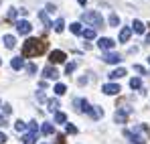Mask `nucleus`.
I'll return each mask as SVG.
<instances>
[{
  "label": "nucleus",
  "mask_w": 150,
  "mask_h": 144,
  "mask_svg": "<svg viewBox=\"0 0 150 144\" xmlns=\"http://www.w3.org/2000/svg\"><path fill=\"white\" fill-rule=\"evenodd\" d=\"M23 144H37V134H33V132H28L23 136Z\"/></svg>",
  "instance_id": "obj_15"
},
{
  "label": "nucleus",
  "mask_w": 150,
  "mask_h": 144,
  "mask_svg": "<svg viewBox=\"0 0 150 144\" xmlns=\"http://www.w3.org/2000/svg\"><path fill=\"white\" fill-rule=\"evenodd\" d=\"M148 63H150V57H148Z\"/></svg>",
  "instance_id": "obj_41"
},
{
  "label": "nucleus",
  "mask_w": 150,
  "mask_h": 144,
  "mask_svg": "<svg viewBox=\"0 0 150 144\" xmlns=\"http://www.w3.org/2000/svg\"><path fill=\"white\" fill-rule=\"evenodd\" d=\"M16 18V8H10L8 10V16H6V21H14Z\"/></svg>",
  "instance_id": "obj_28"
},
{
  "label": "nucleus",
  "mask_w": 150,
  "mask_h": 144,
  "mask_svg": "<svg viewBox=\"0 0 150 144\" xmlns=\"http://www.w3.org/2000/svg\"><path fill=\"white\" fill-rule=\"evenodd\" d=\"M65 53L63 51H59V49H55V51H51V55H49V61L53 63V65H57V63H65Z\"/></svg>",
  "instance_id": "obj_6"
},
{
  "label": "nucleus",
  "mask_w": 150,
  "mask_h": 144,
  "mask_svg": "<svg viewBox=\"0 0 150 144\" xmlns=\"http://www.w3.org/2000/svg\"><path fill=\"white\" fill-rule=\"evenodd\" d=\"M120 89H122V87H120L118 83H105V85L101 87V92H103L105 96H118Z\"/></svg>",
  "instance_id": "obj_8"
},
{
  "label": "nucleus",
  "mask_w": 150,
  "mask_h": 144,
  "mask_svg": "<svg viewBox=\"0 0 150 144\" xmlns=\"http://www.w3.org/2000/svg\"><path fill=\"white\" fill-rule=\"evenodd\" d=\"M6 124H8V122H6V118H4V116H0V126H6Z\"/></svg>",
  "instance_id": "obj_38"
},
{
  "label": "nucleus",
  "mask_w": 150,
  "mask_h": 144,
  "mask_svg": "<svg viewBox=\"0 0 150 144\" xmlns=\"http://www.w3.org/2000/svg\"><path fill=\"white\" fill-rule=\"evenodd\" d=\"M65 92H67V85H65V83H57V85H55V94H57V96H63Z\"/></svg>",
  "instance_id": "obj_21"
},
{
  "label": "nucleus",
  "mask_w": 150,
  "mask_h": 144,
  "mask_svg": "<svg viewBox=\"0 0 150 144\" xmlns=\"http://www.w3.org/2000/svg\"><path fill=\"white\" fill-rule=\"evenodd\" d=\"M43 75H45L47 79H57V77H59V71H57V69H55L53 65H49V67H45Z\"/></svg>",
  "instance_id": "obj_11"
},
{
  "label": "nucleus",
  "mask_w": 150,
  "mask_h": 144,
  "mask_svg": "<svg viewBox=\"0 0 150 144\" xmlns=\"http://www.w3.org/2000/svg\"><path fill=\"white\" fill-rule=\"evenodd\" d=\"M63 28H65V21L63 18H57L55 21V33H63Z\"/></svg>",
  "instance_id": "obj_19"
},
{
  "label": "nucleus",
  "mask_w": 150,
  "mask_h": 144,
  "mask_svg": "<svg viewBox=\"0 0 150 144\" xmlns=\"http://www.w3.org/2000/svg\"><path fill=\"white\" fill-rule=\"evenodd\" d=\"M134 71H136V73H140V75H144V73H146V69H144L142 65H134Z\"/></svg>",
  "instance_id": "obj_33"
},
{
  "label": "nucleus",
  "mask_w": 150,
  "mask_h": 144,
  "mask_svg": "<svg viewBox=\"0 0 150 144\" xmlns=\"http://www.w3.org/2000/svg\"><path fill=\"white\" fill-rule=\"evenodd\" d=\"M130 87H132V89H140V87H142L140 77H132V79H130Z\"/></svg>",
  "instance_id": "obj_17"
},
{
  "label": "nucleus",
  "mask_w": 150,
  "mask_h": 144,
  "mask_svg": "<svg viewBox=\"0 0 150 144\" xmlns=\"http://www.w3.org/2000/svg\"><path fill=\"white\" fill-rule=\"evenodd\" d=\"M14 128H16L18 132H23V130H25V128H26V124H25V122H21V120H18V122H16V124H14Z\"/></svg>",
  "instance_id": "obj_31"
},
{
  "label": "nucleus",
  "mask_w": 150,
  "mask_h": 144,
  "mask_svg": "<svg viewBox=\"0 0 150 144\" xmlns=\"http://www.w3.org/2000/svg\"><path fill=\"white\" fill-rule=\"evenodd\" d=\"M4 45H6L8 49H12L14 45H16V39H14L12 35H6V37H4Z\"/></svg>",
  "instance_id": "obj_16"
},
{
  "label": "nucleus",
  "mask_w": 150,
  "mask_h": 144,
  "mask_svg": "<svg viewBox=\"0 0 150 144\" xmlns=\"http://www.w3.org/2000/svg\"><path fill=\"white\" fill-rule=\"evenodd\" d=\"M6 142V134H4V132H0V144H4Z\"/></svg>",
  "instance_id": "obj_36"
},
{
  "label": "nucleus",
  "mask_w": 150,
  "mask_h": 144,
  "mask_svg": "<svg viewBox=\"0 0 150 144\" xmlns=\"http://www.w3.org/2000/svg\"><path fill=\"white\" fill-rule=\"evenodd\" d=\"M101 59H103L105 63H112V65H116V63H120L124 57H122V55H116V53H108V55H103Z\"/></svg>",
  "instance_id": "obj_9"
},
{
  "label": "nucleus",
  "mask_w": 150,
  "mask_h": 144,
  "mask_svg": "<svg viewBox=\"0 0 150 144\" xmlns=\"http://www.w3.org/2000/svg\"><path fill=\"white\" fill-rule=\"evenodd\" d=\"M10 67H12L14 71H21V69L25 67V59H23V57H14V59L10 61Z\"/></svg>",
  "instance_id": "obj_10"
},
{
  "label": "nucleus",
  "mask_w": 150,
  "mask_h": 144,
  "mask_svg": "<svg viewBox=\"0 0 150 144\" xmlns=\"http://www.w3.org/2000/svg\"><path fill=\"white\" fill-rule=\"evenodd\" d=\"M132 31H134L136 35H142V33H144V23H142V21H134V23H132Z\"/></svg>",
  "instance_id": "obj_14"
},
{
  "label": "nucleus",
  "mask_w": 150,
  "mask_h": 144,
  "mask_svg": "<svg viewBox=\"0 0 150 144\" xmlns=\"http://www.w3.org/2000/svg\"><path fill=\"white\" fill-rule=\"evenodd\" d=\"M73 104H75V110H77V112H85V114H87L89 118H93V120H100L101 116H103V110H101L100 106L93 108V106H89L87 99H83V97H77Z\"/></svg>",
  "instance_id": "obj_2"
},
{
  "label": "nucleus",
  "mask_w": 150,
  "mask_h": 144,
  "mask_svg": "<svg viewBox=\"0 0 150 144\" xmlns=\"http://www.w3.org/2000/svg\"><path fill=\"white\" fill-rule=\"evenodd\" d=\"M59 110V99H49V112H57Z\"/></svg>",
  "instance_id": "obj_25"
},
{
  "label": "nucleus",
  "mask_w": 150,
  "mask_h": 144,
  "mask_svg": "<svg viewBox=\"0 0 150 144\" xmlns=\"http://www.w3.org/2000/svg\"><path fill=\"white\" fill-rule=\"evenodd\" d=\"M47 10H49V12H55L57 8H55V4H47Z\"/></svg>",
  "instance_id": "obj_37"
},
{
  "label": "nucleus",
  "mask_w": 150,
  "mask_h": 144,
  "mask_svg": "<svg viewBox=\"0 0 150 144\" xmlns=\"http://www.w3.org/2000/svg\"><path fill=\"white\" fill-rule=\"evenodd\" d=\"M69 28H71V33H73V35H81V33H83V28H81V23L69 24Z\"/></svg>",
  "instance_id": "obj_18"
},
{
  "label": "nucleus",
  "mask_w": 150,
  "mask_h": 144,
  "mask_svg": "<svg viewBox=\"0 0 150 144\" xmlns=\"http://www.w3.org/2000/svg\"><path fill=\"white\" fill-rule=\"evenodd\" d=\"M114 47H116V41L110 39V37H103V39L98 41V49H100V51H112Z\"/></svg>",
  "instance_id": "obj_5"
},
{
  "label": "nucleus",
  "mask_w": 150,
  "mask_h": 144,
  "mask_svg": "<svg viewBox=\"0 0 150 144\" xmlns=\"http://www.w3.org/2000/svg\"><path fill=\"white\" fill-rule=\"evenodd\" d=\"M55 144H65V136L63 134H57V142Z\"/></svg>",
  "instance_id": "obj_34"
},
{
  "label": "nucleus",
  "mask_w": 150,
  "mask_h": 144,
  "mask_svg": "<svg viewBox=\"0 0 150 144\" xmlns=\"http://www.w3.org/2000/svg\"><path fill=\"white\" fill-rule=\"evenodd\" d=\"M28 132H33V134H37V132H39V126H37V122H28Z\"/></svg>",
  "instance_id": "obj_27"
},
{
  "label": "nucleus",
  "mask_w": 150,
  "mask_h": 144,
  "mask_svg": "<svg viewBox=\"0 0 150 144\" xmlns=\"http://www.w3.org/2000/svg\"><path fill=\"white\" fill-rule=\"evenodd\" d=\"M77 2H79L81 6H85V4H87V0H77Z\"/></svg>",
  "instance_id": "obj_39"
},
{
  "label": "nucleus",
  "mask_w": 150,
  "mask_h": 144,
  "mask_svg": "<svg viewBox=\"0 0 150 144\" xmlns=\"http://www.w3.org/2000/svg\"><path fill=\"white\" fill-rule=\"evenodd\" d=\"M39 18H41V21H43V23H45V26H47V28H51V21H49V16H47V14H45V12H39Z\"/></svg>",
  "instance_id": "obj_26"
},
{
  "label": "nucleus",
  "mask_w": 150,
  "mask_h": 144,
  "mask_svg": "<svg viewBox=\"0 0 150 144\" xmlns=\"http://www.w3.org/2000/svg\"><path fill=\"white\" fill-rule=\"evenodd\" d=\"M41 132H43V134H47V136H49V134H53V124L45 122V124L41 126Z\"/></svg>",
  "instance_id": "obj_20"
},
{
  "label": "nucleus",
  "mask_w": 150,
  "mask_h": 144,
  "mask_svg": "<svg viewBox=\"0 0 150 144\" xmlns=\"http://www.w3.org/2000/svg\"><path fill=\"white\" fill-rule=\"evenodd\" d=\"M26 71H28L30 75H33V73L37 71V65H35V63H28V65H26Z\"/></svg>",
  "instance_id": "obj_32"
},
{
  "label": "nucleus",
  "mask_w": 150,
  "mask_h": 144,
  "mask_svg": "<svg viewBox=\"0 0 150 144\" xmlns=\"http://www.w3.org/2000/svg\"><path fill=\"white\" fill-rule=\"evenodd\" d=\"M81 21L85 24H91V28L96 31V26H101L103 24V18H101L100 12H96V10H87V12H83L81 14Z\"/></svg>",
  "instance_id": "obj_3"
},
{
  "label": "nucleus",
  "mask_w": 150,
  "mask_h": 144,
  "mask_svg": "<svg viewBox=\"0 0 150 144\" xmlns=\"http://www.w3.org/2000/svg\"><path fill=\"white\" fill-rule=\"evenodd\" d=\"M0 63H2V61H0Z\"/></svg>",
  "instance_id": "obj_42"
},
{
  "label": "nucleus",
  "mask_w": 150,
  "mask_h": 144,
  "mask_svg": "<svg viewBox=\"0 0 150 144\" xmlns=\"http://www.w3.org/2000/svg\"><path fill=\"white\" fill-rule=\"evenodd\" d=\"M108 23H110V26H118V24H120V16H118V14H110Z\"/></svg>",
  "instance_id": "obj_22"
},
{
  "label": "nucleus",
  "mask_w": 150,
  "mask_h": 144,
  "mask_svg": "<svg viewBox=\"0 0 150 144\" xmlns=\"http://www.w3.org/2000/svg\"><path fill=\"white\" fill-rule=\"evenodd\" d=\"M130 35H132V28H128V26H124L122 31H120V43H128L130 41Z\"/></svg>",
  "instance_id": "obj_12"
},
{
  "label": "nucleus",
  "mask_w": 150,
  "mask_h": 144,
  "mask_svg": "<svg viewBox=\"0 0 150 144\" xmlns=\"http://www.w3.org/2000/svg\"><path fill=\"white\" fill-rule=\"evenodd\" d=\"M49 47L45 39H28L23 45V57H41Z\"/></svg>",
  "instance_id": "obj_1"
},
{
  "label": "nucleus",
  "mask_w": 150,
  "mask_h": 144,
  "mask_svg": "<svg viewBox=\"0 0 150 144\" xmlns=\"http://www.w3.org/2000/svg\"><path fill=\"white\" fill-rule=\"evenodd\" d=\"M81 35H83V39H96V31L93 28H85Z\"/></svg>",
  "instance_id": "obj_24"
},
{
  "label": "nucleus",
  "mask_w": 150,
  "mask_h": 144,
  "mask_svg": "<svg viewBox=\"0 0 150 144\" xmlns=\"http://www.w3.org/2000/svg\"><path fill=\"white\" fill-rule=\"evenodd\" d=\"M124 75H126V69L124 67H118V69L110 71V79H120V77H124Z\"/></svg>",
  "instance_id": "obj_13"
},
{
  "label": "nucleus",
  "mask_w": 150,
  "mask_h": 144,
  "mask_svg": "<svg viewBox=\"0 0 150 144\" xmlns=\"http://www.w3.org/2000/svg\"><path fill=\"white\" fill-rule=\"evenodd\" d=\"M55 122H57V124H65V122H67V116H65L63 112H57V114H55Z\"/></svg>",
  "instance_id": "obj_23"
},
{
  "label": "nucleus",
  "mask_w": 150,
  "mask_h": 144,
  "mask_svg": "<svg viewBox=\"0 0 150 144\" xmlns=\"http://www.w3.org/2000/svg\"><path fill=\"white\" fill-rule=\"evenodd\" d=\"M65 130H67V134H77V128H75L73 124H67V126H65Z\"/></svg>",
  "instance_id": "obj_29"
},
{
  "label": "nucleus",
  "mask_w": 150,
  "mask_h": 144,
  "mask_svg": "<svg viewBox=\"0 0 150 144\" xmlns=\"http://www.w3.org/2000/svg\"><path fill=\"white\" fill-rule=\"evenodd\" d=\"M73 71H75V63H67L65 65V73L69 75V73H73Z\"/></svg>",
  "instance_id": "obj_30"
},
{
  "label": "nucleus",
  "mask_w": 150,
  "mask_h": 144,
  "mask_svg": "<svg viewBox=\"0 0 150 144\" xmlns=\"http://www.w3.org/2000/svg\"><path fill=\"white\" fill-rule=\"evenodd\" d=\"M132 114V108L130 106H124V108H120V110H116V116H114V120L118 122V124H124L128 120V116Z\"/></svg>",
  "instance_id": "obj_4"
},
{
  "label": "nucleus",
  "mask_w": 150,
  "mask_h": 144,
  "mask_svg": "<svg viewBox=\"0 0 150 144\" xmlns=\"http://www.w3.org/2000/svg\"><path fill=\"white\" fill-rule=\"evenodd\" d=\"M10 112H12V108H10V106H4V116H8Z\"/></svg>",
  "instance_id": "obj_35"
},
{
  "label": "nucleus",
  "mask_w": 150,
  "mask_h": 144,
  "mask_svg": "<svg viewBox=\"0 0 150 144\" xmlns=\"http://www.w3.org/2000/svg\"><path fill=\"white\" fill-rule=\"evenodd\" d=\"M148 28H150V24H148ZM146 43H148V45H150V33H148V35H146Z\"/></svg>",
  "instance_id": "obj_40"
},
{
  "label": "nucleus",
  "mask_w": 150,
  "mask_h": 144,
  "mask_svg": "<svg viewBox=\"0 0 150 144\" xmlns=\"http://www.w3.org/2000/svg\"><path fill=\"white\" fill-rule=\"evenodd\" d=\"M33 31V24L28 21H16V33L18 35H28Z\"/></svg>",
  "instance_id": "obj_7"
}]
</instances>
